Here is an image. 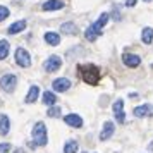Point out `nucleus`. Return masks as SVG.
Instances as JSON below:
<instances>
[{
    "mask_svg": "<svg viewBox=\"0 0 153 153\" xmlns=\"http://www.w3.org/2000/svg\"><path fill=\"white\" fill-rule=\"evenodd\" d=\"M77 71H79V74H81L84 83L91 84V86L98 84V81H100V69H98L97 65H93V64L77 65Z\"/></svg>",
    "mask_w": 153,
    "mask_h": 153,
    "instance_id": "obj_1",
    "label": "nucleus"
},
{
    "mask_svg": "<svg viewBox=\"0 0 153 153\" xmlns=\"http://www.w3.org/2000/svg\"><path fill=\"white\" fill-rule=\"evenodd\" d=\"M108 19H110V16L107 14V12H103V14L98 17V21L95 22V24H91L90 28L86 29V33H84V36H86V40H90V42H95L98 36L102 35V29H103V26L108 22Z\"/></svg>",
    "mask_w": 153,
    "mask_h": 153,
    "instance_id": "obj_2",
    "label": "nucleus"
},
{
    "mask_svg": "<svg viewBox=\"0 0 153 153\" xmlns=\"http://www.w3.org/2000/svg\"><path fill=\"white\" fill-rule=\"evenodd\" d=\"M33 139L40 146H45L48 143V139H47V127H45L43 122H36L35 124V127H33Z\"/></svg>",
    "mask_w": 153,
    "mask_h": 153,
    "instance_id": "obj_3",
    "label": "nucleus"
},
{
    "mask_svg": "<svg viewBox=\"0 0 153 153\" xmlns=\"http://www.w3.org/2000/svg\"><path fill=\"white\" fill-rule=\"evenodd\" d=\"M16 84H17V77L14 74H5V76H2V79H0V88L4 91H7V93H12L14 91Z\"/></svg>",
    "mask_w": 153,
    "mask_h": 153,
    "instance_id": "obj_4",
    "label": "nucleus"
},
{
    "mask_svg": "<svg viewBox=\"0 0 153 153\" xmlns=\"http://www.w3.org/2000/svg\"><path fill=\"white\" fill-rule=\"evenodd\" d=\"M60 65H62V59L57 57V55H52V57H48V59L45 60L43 69L47 71V72H55V71L60 69Z\"/></svg>",
    "mask_w": 153,
    "mask_h": 153,
    "instance_id": "obj_5",
    "label": "nucleus"
},
{
    "mask_svg": "<svg viewBox=\"0 0 153 153\" xmlns=\"http://www.w3.org/2000/svg\"><path fill=\"white\" fill-rule=\"evenodd\" d=\"M16 62L21 67H29L31 65V57L24 48H17L16 50Z\"/></svg>",
    "mask_w": 153,
    "mask_h": 153,
    "instance_id": "obj_6",
    "label": "nucleus"
},
{
    "mask_svg": "<svg viewBox=\"0 0 153 153\" xmlns=\"http://www.w3.org/2000/svg\"><path fill=\"white\" fill-rule=\"evenodd\" d=\"M52 88L55 91H59V93H64V91H67L71 88V81L67 77H59V79H55L52 83Z\"/></svg>",
    "mask_w": 153,
    "mask_h": 153,
    "instance_id": "obj_7",
    "label": "nucleus"
},
{
    "mask_svg": "<svg viewBox=\"0 0 153 153\" xmlns=\"http://www.w3.org/2000/svg\"><path fill=\"white\" fill-rule=\"evenodd\" d=\"M122 60H124V64L127 65V67H138L139 64H141V57L139 55H134V53H124L122 55Z\"/></svg>",
    "mask_w": 153,
    "mask_h": 153,
    "instance_id": "obj_8",
    "label": "nucleus"
},
{
    "mask_svg": "<svg viewBox=\"0 0 153 153\" xmlns=\"http://www.w3.org/2000/svg\"><path fill=\"white\" fill-rule=\"evenodd\" d=\"M114 131H115V129H114V122H110V120L105 122L103 129H102V132H100V139H102V141H107V139L114 134Z\"/></svg>",
    "mask_w": 153,
    "mask_h": 153,
    "instance_id": "obj_9",
    "label": "nucleus"
},
{
    "mask_svg": "<svg viewBox=\"0 0 153 153\" xmlns=\"http://www.w3.org/2000/svg\"><path fill=\"white\" fill-rule=\"evenodd\" d=\"M64 120H65V124L72 126V127H81L83 126V119L79 117V115H76V114H67L64 117Z\"/></svg>",
    "mask_w": 153,
    "mask_h": 153,
    "instance_id": "obj_10",
    "label": "nucleus"
},
{
    "mask_svg": "<svg viewBox=\"0 0 153 153\" xmlns=\"http://www.w3.org/2000/svg\"><path fill=\"white\" fill-rule=\"evenodd\" d=\"M45 42L48 43L50 47H57L60 43V35L55 33V31H48V33H45Z\"/></svg>",
    "mask_w": 153,
    "mask_h": 153,
    "instance_id": "obj_11",
    "label": "nucleus"
},
{
    "mask_svg": "<svg viewBox=\"0 0 153 153\" xmlns=\"http://www.w3.org/2000/svg\"><path fill=\"white\" fill-rule=\"evenodd\" d=\"M62 7H64V2H60V0H48L42 5L43 10H60Z\"/></svg>",
    "mask_w": 153,
    "mask_h": 153,
    "instance_id": "obj_12",
    "label": "nucleus"
},
{
    "mask_svg": "<svg viewBox=\"0 0 153 153\" xmlns=\"http://www.w3.org/2000/svg\"><path fill=\"white\" fill-rule=\"evenodd\" d=\"M10 129V120L5 114H0V136H5Z\"/></svg>",
    "mask_w": 153,
    "mask_h": 153,
    "instance_id": "obj_13",
    "label": "nucleus"
},
{
    "mask_svg": "<svg viewBox=\"0 0 153 153\" xmlns=\"http://www.w3.org/2000/svg\"><path fill=\"white\" fill-rule=\"evenodd\" d=\"M24 28H26V21H17V22H14L12 26H9L7 33L9 35H17V33H21Z\"/></svg>",
    "mask_w": 153,
    "mask_h": 153,
    "instance_id": "obj_14",
    "label": "nucleus"
},
{
    "mask_svg": "<svg viewBox=\"0 0 153 153\" xmlns=\"http://www.w3.org/2000/svg\"><path fill=\"white\" fill-rule=\"evenodd\" d=\"M38 95H40V88H38V86H31V88H29L28 97H26V103H35L36 98H38Z\"/></svg>",
    "mask_w": 153,
    "mask_h": 153,
    "instance_id": "obj_15",
    "label": "nucleus"
},
{
    "mask_svg": "<svg viewBox=\"0 0 153 153\" xmlns=\"http://www.w3.org/2000/svg\"><path fill=\"white\" fill-rule=\"evenodd\" d=\"M150 110H152V108H150V105H139V107L134 108L132 114H134L136 117H146V115H150Z\"/></svg>",
    "mask_w": 153,
    "mask_h": 153,
    "instance_id": "obj_16",
    "label": "nucleus"
},
{
    "mask_svg": "<svg viewBox=\"0 0 153 153\" xmlns=\"http://www.w3.org/2000/svg\"><path fill=\"white\" fill-rule=\"evenodd\" d=\"M60 31L65 33V35H76L77 33V28L74 22H64L62 26H60Z\"/></svg>",
    "mask_w": 153,
    "mask_h": 153,
    "instance_id": "obj_17",
    "label": "nucleus"
},
{
    "mask_svg": "<svg viewBox=\"0 0 153 153\" xmlns=\"http://www.w3.org/2000/svg\"><path fill=\"white\" fill-rule=\"evenodd\" d=\"M9 42L7 40H0V60H4V59H7L9 55Z\"/></svg>",
    "mask_w": 153,
    "mask_h": 153,
    "instance_id": "obj_18",
    "label": "nucleus"
},
{
    "mask_svg": "<svg viewBox=\"0 0 153 153\" xmlns=\"http://www.w3.org/2000/svg\"><path fill=\"white\" fill-rule=\"evenodd\" d=\"M141 40H143V43H146V45H150V43L153 42V29H152V28H145V29H143V35H141Z\"/></svg>",
    "mask_w": 153,
    "mask_h": 153,
    "instance_id": "obj_19",
    "label": "nucleus"
},
{
    "mask_svg": "<svg viewBox=\"0 0 153 153\" xmlns=\"http://www.w3.org/2000/svg\"><path fill=\"white\" fill-rule=\"evenodd\" d=\"M55 102H57V97L52 91H45V93H43V103L45 105H50V107H52Z\"/></svg>",
    "mask_w": 153,
    "mask_h": 153,
    "instance_id": "obj_20",
    "label": "nucleus"
},
{
    "mask_svg": "<svg viewBox=\"0 0 153 153\" xmlns=\"http://www.w3.org/2000/svg\"><path fill=\"white\" fill-rule=\"evenodd\" d=\"M77 152V143L76 141H67L64 146V153H76Z\"/></svg>",
    "mask_w": 153,
    "mask_h": 153,
    "instance_id": "obj_21",
    "label": "nucleus"
},
{
    "mask_svg": "<svg viewBox=\"0 0 153 153\" xmlns=\"http://www.w3.org/2000/svg\"><path fill=\"white\" fill-rule=\"evenodd\" d=\"M60 114H62L60 107H52V108H48V112H47V115H48V117H59Z\"/></svg>",
    "mask_w": 153,
    "mask_h": 153,
    "instance_id": "obj_22",
    "label": "nucleus"
},
{
    "mask_svg": "<svg viewBox=\"0 0 153 153\" xmlns=\"http://www.w3.org/2000/svg\"><path fill=\"white\" fill-rule=\"evenodd\" d=\"M112 108H114V114L124 112V110H122V108H124V102H122V100H117V102L114 103V107H112Z\"/></svg>",
    "mask_w": 153,
    "mask_h": 153,
    "instance_id": "obj_23",
    "label": "nucleus"
},
{
    "mask_svg": "<svg viewBox=\"0 0 153 153\" xmlns=\"http://www.w3.org/2000/svg\"><path fill=\"white\" fill-rule=\"evenodd\" d=\"M7 17H9V9L4 7V5H0V22L5 21Z\"/></svg>",
    "mask_w": 153,
    "mask_h": 153,
    "instance_id": "obj_24",
    "label": "nucleus"
},
{
    "mask_svg": "<svg viewBox=\"0 0 153 153\" xmlns=\"http://www.w3.org/2000/svg\"><path fill=\"white\" fill-rule=\"evenodd\" d=\"M10 148H12V146L9 145V143H2V145H0V152H2V153L10 152Z\"/></svg>",
    "mask_w": 153,
    "mask_h": 153,
    "instance_id": "obj_25",
    "label": "nucleus"
},
{
    "mask_svg": "<svg viewBox=\"0 0 153 153\" xmlns=\"http://www.w3.org/2000/svg\"><path fill=\"white\" fill-rule=\"evenodd\" d=\"M134 4H136V0H127V2H126V5H127V7H132Z\"/></svg>",
    "mask_w": 153,
    "mask_h": 153,
    "instance_id": "obj_26",
    "label": "nucleus"
},
{
    "mask_svg": "<svg viewBox=\"0 0 153 153\" xmlns=\"http://www.w3.org/2000/svg\"><path fill=\"white\" fill-rule=\"evenodd\" d=\"M16 153H24V152H22V150H16Z\"/></svg>",
    "mask_w": 153,
    "mask_h": 153,
    "instance_id": "obj_27",
    "label": "nucleus"
},
{
    "mask_svg": "<svg viewBox=\"0 0 153 153\" xmlns=\"http://www.w3.org/2000/svg\"><path fill=\"white\" fill-rule=\"evenodd\" d=\"M150 150H152V152H153V141H152V145H150Z\"/></svg>",
    "mask_w": 153,
    "mask_h": 153,
    "instance_id": "obj_28",
    "label": "nucleus"
},
{
    "mask_svg": "<svg viewBox=\"0 0 153 153\" xmlns=\"http://www.w3.org/2000/svg\"><path fill=\"white\" fill-rule=\"evenodd\" d=\"M145 2H150V0H145Z\"/></svg>",
    "mask_w": 153,
    "mask_h": 153,
    "instance_id": "obj_29",
    "label": "nucleus"
}]
</instances>
